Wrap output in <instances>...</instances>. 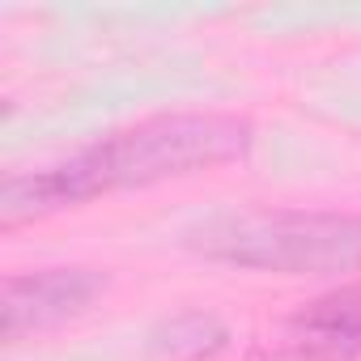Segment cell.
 Instances as JSON below:
<instances>
[{"label": "cell", "instance_id": "6da1fadb", "mask_svg": "<svg viewBox=\"0 0 361 361\" xmlns=\"http://www.w3.org/2000/svg\"><path fill=\"white\" fill-rule=\"evenodd\" d=\"M251 140L255 128L226 111H178L140 119L47 170L13 174L0 192V226L13 230L22 221L60 213L68 204H85L94 196L153 188L166 178L238 161L247 157Z\"/></svg>", "mask_w": 361, "mask_h": 361}, {"label": "cell", "instance_id": "7a4b0ae2", "mask_svg": "<svg viewBox=\"0 0 361 361\" xmlns=\"http://www.w3.org/2000/svg\"><path fill=\"white\" fill-rule=\"evenodd\" d=\"M183 243L213 264L251 272H281V276L361 272V213L243 209L188 226Z\"/></svg>", "mask_w": 361, "mask_h": 361}, {"label": "cell", "instance_id": "3957f363", "mask_svg": "<svg viewBox=\"0 0 361 361\" xmlns=\"http://www.w3.org/2000/svg\"><path fill=\"white\" fill-rule=\"evenodd\" d=\"M106 289L94 268H43L9 276L0 289V336L22 340L30 331L60 327L90 310V302Z\"/></svg>", "mask_w": 361, "mask_h": 361}, {"label": "cell", "instance_id": "277c9868", "mask_svg": "<svg viewBox=\"0 0 361 361\" xmlns=\"http://www.w3.org/2000/svg\"><path fill=\"white\" fill-rule=\"evenodd\" d=\"M264 361H361V285H344L289 314Z\"/></svg>", "mask_w": 361, "mask_h": 361}, {"label": "cell", "instance_id": "5b68a950", "mask_svg": "<svg viewBox=\"0 0 361 361\" xmlns=\"http://www.w3.org/2000/svg\"><path fill=\"white\" fill-rule=\"evenodd\" d=\"M226 340H230V331H226L213 314H204V310L174 314V319L157 323L153 336H149V344H153L157 353H166V357H183V361L213 357V353L226 348Z\"/></svg>", "mask_w": 361, "mask_h": 361}]
</instances>
